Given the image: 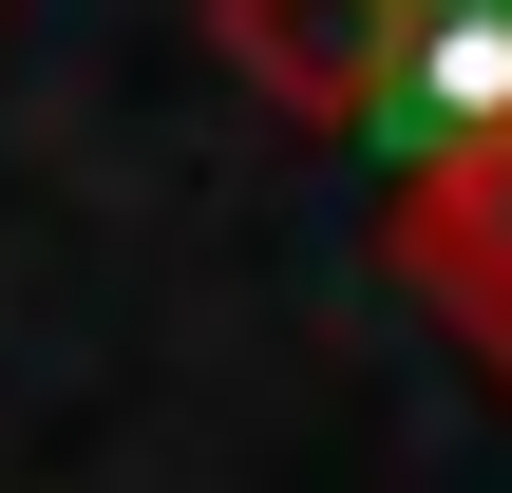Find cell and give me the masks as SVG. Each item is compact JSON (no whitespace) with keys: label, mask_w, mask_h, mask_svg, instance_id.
<instances>
[{"label":"cell","mask_w":512,"mask_h":493,"mask_svg":"<svg viewBox=\"0 0 512 493\" xmlns=\"http://www.w3.org/2000/svg\"><path fill=\"white\" fill-rule=\"evenodd\" d=\"M380 266L475 342V380L512 399V114L456 133V152H418V171L380 190Z\"/></svg>","instance_id":"1"},{"label":"cell","mask_w":512,"mask_h":493,"mask_svg":"<svg viewBox=\"0 0 512 493\" xmlns=\"http://www.w3.org/2000/svg\"><path fill=\"white\" fill-rule=\"evenodd\" d=\"M494 114H512V0H399V38H380V95H361L380 171H418V152L494 133Z\"/></svg>","instance_id":"2"},{"label":"cell","mask_w":512,"mask_h":493,"mask_svg":"<svg viewBox=\"0 0 512 493\" xmlns=\"http://www.w3.org/2000/svg\"><path fill=\"white\" fill-rule=\"evenodd\" d=\"M380 38H399V0H209V57H228L266 114H304V133H361Z\"/></svg>","instance_id":"3"}]
</instances>
